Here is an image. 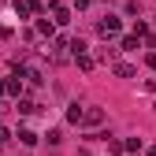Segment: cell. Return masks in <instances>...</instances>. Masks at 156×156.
Segmentation results:
<instances>
[{"mask_svg": "<svg viewBox=\"0 0 156 156\" xmlns=\"http://www.w3.org/2000/svg\"><path fill=\"white\" fill-rule=\"evenodd\" d=\"M97 34H101L104 41H115V37L123 34V19H119V15H104V19H97Z\"/></svg>", "mask_w": 156, "mask_h": 156, "instance_id": "cell-1", "label": "cell"}, {"mask_svg": "<svg viewBox=\"0 0 156 156\" xmlns=\"http://www.w3.org/2000/svg\"><path fill=\"white\" fill-rule=\"evenodd\" d=\"M48 8L41 4V0H15V15L19 19H30V15H45Z\"/></svg>", "mask_w": 156, "mask_h": 156, "instance_id": "cell-2", "label": "cell"}, {"mask_svg": "<svg viewBox=\"0 0 156 156\" xmlns=\"http://www.w3.org/2000/svg\"><path fill=\"white\" fill-rule=\"evenodd\" d=\"M45 8H48V15L56 19V26H67V23H71V8L63 4V0H48Z\"/></svg>", "mask_w": 156, "mask_h": 156, "instance_id": "cell-3", "label": "cell"}, {"mask_svg": "<svg viewBox=\"0 0 156 156\" xmlns=\"http://www.w3.org/2000/svg\"><path fill=\"white\" fill-rule=\"evenodd\" d=\"M34 30H37V37H56V19H45V15H37V23H34Z\"/></svg>", "mask_w": 156, "mask_h": 156, "instance_id": "cell-4", "label": "cell"}, {"mask_svg": "<svg viewBox=\"0 0 156 156\" xmlns=\"http://www.w3.org/2000/svg\"><path fill=\"white\" fill-rule=\"evenodd\" d=\"M23 93H26V78L11 71V78H8V97H23Z\"/></svg>", "mask_w": 156, "mask_h": 156, "instance_id": "cell-5", "label": "cell"}, {"mask_svg": "<svg viewBox=\"0 0 156 156\" xmlns=\"http://www.w3.org/2000/svg\"><path fill=\"white\" fill-rule=\"evenodd\" d=\"M112 74H115V78H134L138 71H134V67H130L126 60H115V63H112Z\"/></svg>", "mask_w": 156, "mask_h": 156, "instance_id": "cell-6", "label": "cell"}, {"mask_svg": "<svg viewBox=\"0 0 156 156\" xmlns=\"http://www.w3.org/2000/svg\"><path fill=\"white\" fill-rule=\"evenodd\" d=\"M101 123H104V112H101V108H86L82 126H101Z\"/></svg>", "mask_w": 156, "mask_h": 156, "instance_id": "cell-7", "label": "cell"}, {"mask_svg": "<svg viewBox=\"0 0 156 156\" xmlns=\"http://www.w3.org/2000/svg\"><path fill=\"white\" fill-rule=\"evenodd\" d=\"M82 119H86V108H82V104H71V108H67V123L82 126Z\"/></svg>", "mask_w": 156, "mask_h": 156, "instance_id": "cell-8", "label": "cell"}, {"mask_svg": "<svg viewBox=\"0 0 156 156\" xmlns=\"http://www.w3.org/2000/svg\"><path fill=\"white\" fill-rule=\"evenodd\" d=\"M123 48H112V45H104V48H97V60L101 63H115V56H119Z\"/></svg>", "mask_w": 156, "mask_h": 156, "instance_id": "cell-9", "label": "cell"}, {"mask_svg": "<svg viewBox=\"0 0 156 156\" xmlns=\"http://www.w3.org/2000/svg\"><path fill=\"white\" fill-rule=\"evenodd\" d=\"M119 48H123V52H134V48H141V37H138V34H126L123 41H119Z\"/></svg>", "mask_w": 156, "mask_h": 156, "instance_id": "cell-10", "label": "cell"}, {"mask_svg": "<svg viewBox=\"0 0 156 156\" xmlns=\"http://www.w3.org/2000/svg\"><path fill=\"white\" fill-rule=\"evenodd\" d=\"M74 63L82 67V71H93V67H97V56H93V52H82V56H74Z\"/></svg>", "mask_w": 156, "mask_h": 156, "instance_id": "cell-11", "label": "cell"}, {"mask_svg": "<svg viewBox=\"0 0 156 156\" xmlns=\"http://www.w3.org/2000/svg\"><path fill=\"white\" fill-rule=\"evenodd\" d=\"M15 112H19V115H34V112H37V104L30 101V97H19V104H15Z\"/></svg>", "mask_w": 156, "mask_h": 156, "instance_id": "cell-12", "label": "cell"}, {"mask_svg": "<svg viewBox=\"0 0 156 156\" xmlns=\"http://www.w3.org/2000/svg\"><path fill=\"white\" fill-rule=\"evenodd\" d=\"M82 52H89V45L82 41V37H71V60H74V56H82Z\"/></svg>", "mask_w": 156, "mask_h": 156, "instance_id": "cell-13", "label": "cell"}, {"mask_svg": "<svg viewBox=\"0 0 156 156\" xmlns=\"http://www.w3.org/2000/svg\"><path fill=\"white\" fill-rule=\"evenodd\" d=\"M19 141H23L26 149H34V145H37V134H34V130H19Z\"/></svg>", "mask_w": 156, "mask_h": 156, "instance_id": "cell-14", "label": "cell"}, {"mask_svg": "<svg viewBox=\"0 0 156 156\" xmlns=\"http://www.w3.org/2000/svg\"><path fill=\"white\" fill-rule=\"evenodd\" d=\"M123 149H126V152H141V138H126Z\"/></svg>", "mask_w": 156, "mask_h": 156, "instance_id": "cell-15", "label": "cell"}, {"mask_svg": "<svg viewBox=\"0 0 156 156\" xmlns=\"http://www.w3.org/2000/svg\"><path fill=\"white\" fill-rule=\"evenodd\" d=\"M8 141H11V130H8V126H0V145H8Z\"/></svg>", "mask_w": 156, "mask_h": 156, "instance_id": "cell-16", "label": "cell"}, {"mask_svg": "<svg viewBox=\"0 0 156 156\" xmlns=\"http://www.w3.org/2000/svg\"><path fill=\"white\" fill-rule=\"evenodd\" d=\"M145 63H149V71H156V48H152V52L145 56Z\"/></svg>", "mask_w": 156, "mask_h": 156, "instance_id": "cell-17", "label": "cell"}, {"mask_svg": "<svg viewBox=\"0 0 156 156\" xmlns=\"http://www.w3.org/2000/svg\"><path fill=\"white\" fill-rule=\"evenodd\" d=\"M8 97V78H0V101Z\"/></svg>", "mask_w": 156, "mask_h": 156, "instance_id": "cell-18", "label": "cell"}, {"mask_svg": "<svg viewBox=\"0 0 156 156\" xmlns=\"http://www.w3.org/2000/svg\"><path fill=\"white\" fill-rule=\"evenodd\" d=\"M89 4H93V0H74V8H78V11H86Z\"/></svg>", "mask_w": 156, "mask_h": 156, "instance_id": "cell-19", "label": "cell"}, {"mask_svg": "<svg viewBox=\"0 0 156 156\" xmlns=\"http://www.w3.org/2000/svg\"><path fill=\"white\" fill-rule=\"evenodd\" d=\"M149 156H156V145H149Z\"/></svg>", "mask_w": 156, "mask_h": 156, "instance_id": "cell-20", "label": "cell"}]
</instances>
